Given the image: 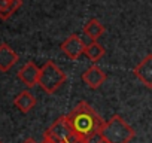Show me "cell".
I'll use <instances>...</instances> for the list:
<instances>
[{
    "mask_svg": "<svg viewBox=\"0 0 152 143\" xmlns=\"http://www.w3.org/2000/svg\"><path fill=\"white\" fill-rule=\"evenodd\" d=\"M66 118L72 128L73 137L84 143H94L100 137L102 127L104 125L102 116L87 101L78 103L69 115H66Z\"/></svg>",
    "mask_w": 152,
    "mask_h": 143,
    "instance_id": "1",
    "label": "cell"
},
{
    "mask_svg": "<svg viewBox=\"0 0 152 143\" xmlns=\"http://www.w3.org/2000/svg\"><path fill=\"white\" fill-rule=\"evenodd\" d=\"M136 136L134 128L122 119V116L115 115L104 122L100 131V137L107 143H130Z\"/></svg>",
    "mask_w": 152,
    "mask_h": 143,
    "instance_id": "2",
    "label": "cell"
},
{
    "mask_svg": "<svg viewBox=\"0 0 152 143\" xmlns=\"http://www.w3.org/2000/svg\"><path fill=\"white\" fill-rule=\"evenodd\" d=\"M67 76L64 72L54 63V61H46L42 67H40V78H39V85L40 88L48 93V94H54L64 82H66Z\"/></svg>",
    "mask_w": 152,
    "mask_h": 143,
    "instance_id": "3",
    "label": "cell"
},
{
    "mask_svg": "<svg viewBox=\"0 0 152 143\" xmlns=\"http://www.w3.org/2000/svg\"><path fill=\"white\" fill-rule=\"evenodd\" d=\"M43 139H46V140H49L52 143H67V142L75 139L66 115L60 116L58 119L54 121V124L45 131Z\"/></svg>",
    "mask_w": 152,
    "mask_h": 143,
    "instance_id": "4",
    "label": "cell"
},
{
    "mask_svg": "<svg viewBox=\"0 0 152 143\" xmlns=\"http://www.w3.org/2000/svg\"><path fill=\"white\" fill-rule=\"evenodd\" d=\"M85 43L78 34H70L63 43H61V52L70 58V60H78L84 52H85Z\"/></svg>",
    "mask_w": 152,
    "mask_h": 143,
    "instance_id": "5",
    "label": "cell"
},
{
    "mask_svg": "<svg viewBox=\"0 0 152 143\" xmlns=\"http://www.w3.org/2000/svg\"><path fill=\"white\" fill-rule=\"evenodd\" d=\"M134 76L146 87L152 88V54H148L133 70Z\"/></svg>",
    "mask_w": 152,
    "mask_h": 143,
    "instance_id": "6",
    "label": "cell"
},
{
    "mask_svg": "<svg viewBox=\"0 0 152 143\" xmlns=\"http://www.w3.org/2000/svg\"><path fill=\"white\" fill-rule=\"evenodd\" d=\"M39 78H40V69L33 61L26 63L18 72V79L27 88H33L34 85H39Z\"/></svg>",
    "mask_w": 152,
    "mask_h": 143,
    "instance_id": "7",
    "label": "cell"
},
{
    "mask_svg": "<svg viewBox=\"0 0 152 143\" xmlns=\"http://www.w3.org/2000/svg\"><path fill=\"white\" fill-rule=\"evenodd\" d=\"M106 73L99 67V66H96V64H93L91 67H88L84 73H82V81L87 84V87L88 88H91V90H97V88H100L103 84H104V81H106Z\"/></svg>",
    "mask_w": 152,
    "mask_h": 143,
    "instance_id": "8",
    "label": "cell"
},
{
    "mask_svg": "<svg viewBox=\"0 0 152 143\" xmlns=\"http://www.w3.org/2000/svg\"><path fill=\"white\" fill-rule=\"evenodd\" d=\"M18 61V54L8 45H0V72H9Z\"/></svg>",
    "mask_w": 152,
    "mask_h": 143,
    "instance_id": "9",
    "label": "cell"
},
{
    "mask_svg": "<svg viewBox=\"0 0 152 143\" xmlns=\"http://www.w3.org/2000/svg\"><path fill=\"white\" fill-rule=\"evenodd\" d=\"M14 104H15V107H17L20 112L28 113V112L36 106V97H34L28 90H26V91H21V93L14 98Z\"/></svg>",
    "mask_w": 152,
    "mask_h": 143,
    "instance_id": "10",
    "label": "cell"
},
{
    "mask_svg": "<svg viewBox=\"0 0 152 143\" xmlns=\"http://www.w3.org/2000/svg\"><path fill=\"white\" fill-rule=\"evenodd\" d=\"M23 5V0H0V20H9Z\"/></svg>",
    "mask_w": 152,
    "mask_h": 143,
    "instance_id": "11",
    "label": "cell"
},
{
    "mask_svg": "<svg viewBox=\"0 0 152 143\" xmlns=\"http://www.w3.org/2000/svg\"><path fill=\"white\" fill-rule=\"evenodd\" d=\"M84 33H85V36H88V37L91 39V42H97V40L103 36L104 27H103V24H102L99 20L93 18V20H90V21L85 24Z\"/></svg>",
    "mask_w": 152,
    "mask_h": 143,
    "instance_id": "12",
    "label": "cell"
},
{
    "mask_svg": "<svg viewBox=\"0 0 152 143\" xmlns=\"http://www.w3.org/2000/svg\"><path fill=\"white\" fill-rule=\"evenodd\" d=\"M93 63H97L103 55H104V48L99 43V42H90L85 46V52H84Z\"/></svg>",
    "mask_w": 152,
    "mask_h": 143,
    "instance_id": "13",
    "label": "cell"
},
{
    "mask_svg": "<svg viewBox=\"0 0 152 143\" xmlns=\"http://www.w3.org/2000/svg\"><path fill=\"white\" fill-rule=\"evenodd\" d=\"M23 143H37V142H36L34 139H27V140H24Z\"/></svg>",
    "mask_w": 152,
    "mask_h": 143,
    "instance_id": "14",
    "label": "cell"
},
{
    "mask_svg": "<svg viewBox=\"0 0 152 143\" xmlns=\"http://www.w3.org/2000/svg\"><path fill=\"white\" fill-rule=\"evenodd\" d=\"M94 143H107V142H106V140H103L102 137H99V139H97V140H96Z\"/></svg>",
    "mask_w": 152,
    "mask_h": 143,
    "instance_id": "15",
    "label": "cell"
},
{
    "mask_svg": "<svg viewBox=\"0 0 152 143\" xmlns=\"http://www.w3.org/2000/svg\"><path fill=\"white\" fill-rule=\"evenodd\" d=\"M67 143H84V142H79V140H76V139H73V140H70V142H67Z\"/></svg>",
    "mask_w": 152,
    "mask_h": 143,
    "instance_id": "16",
    "label": "cell"
},
{
    "mask_svg": "<svg viewBox=\"0 0 152 143\" xmlns=\"http://www.w3.org/2000/svg\"><path fill=\"white\" fill-rule=\"evenodd\" d=\"M42 143H52V142H49V140H46V139H43V142Z\"/></svg>",
    "mask_w": 152,
    "mask_h": 143,
    "instance_id": "17",
    "label": "cell"
},
{
    "mask_svg": "<svg viewBox=\"0 0 152 143\" xmlns=\"http://www.w3.org/2000/svg\"><path fill=\"white\" fill-rule=\"evenodd\" d=\"M0 143H3V142H2V140H0Z\"/></svg>",
    "mask_w": 152,
    "mask_h": 143,
    "instance_id": "18",
    "label": "cell"
}]
</instances>
